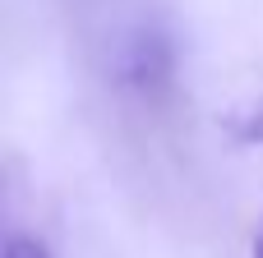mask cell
Returning <instances> with one entry per match:
<instances>
[{
  "mask_svg": "<svg viewBox=\"0 0 263 258\" xmlns=\"http://www.w3.org/2000/svg\"><path fill=\"white\" fill-rule=\"evenodd\" d=\"M250 258H263V217H259V231H254V240H250Z\"/></svg>",
  "mask_w": 263,
  "mask_h": 258,
  "instance_id": "277c9868",
  "label": "cell"
},
{
  "mask_svg": "<svg viewBox=\"0 0 263 258\" xmlns=\"http://www.w3.org/2000/svg\"><path fill=\"white\" fill-rule=\"evenodd\" d=\"M0 258H51V249H46L37 235H9Z\"/></svg>",
  "mask_w": 263,
  "mask_h": 258,
  "instance_id": "3957f363",
  "label": "cell"
},
{
  "mask_svg": "<svg viewBox=\"0 0 263 258\" xmlns=\"http://www.w3.org/2000/svg\"><path fill=\"white\" fill-rule=\"evenodd\" d=\"M111 83L125 102H134L139 111L162 115L176 92H180V65H176V42L157 28V23H139L116 42L111 55Z\"/></svg>",
  "mask_w": 263,
  "mask_h": 258,
  "instance_id": "6da1fadb",
  "label": "cell"
},
{
  "mask_svg": "<svg viewBox=\"0 0 263 258\" xmlns=\"http://www.w3.org/2000/svg\"><path fill=\"white\" fill-rule=\"evenodd\" d=\"M222 134L231 138V143H240V148H254L263 143V97H245V102H236L231 111H222Z\"/></svg>",
  "mask_w": 263,
  "mask_h": 258,
  "instance_id": "7a4b0ae2",
  "label": "cell"
}]
</instances>
